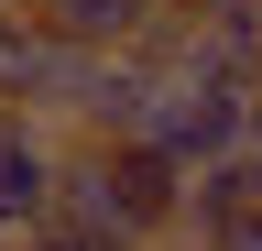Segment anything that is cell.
<instances>
[{"instance_id":"6","label":"cell","mask_w":262,"mask_h":251,"mask_svg":"<svg viewBox=\"0 0 262 251\" xmlns=\"http://www.w3.org/2000/svg\"><path fill=\"white\" fill-rule=\"evenodd\" d=\"M196 251H262V208L241 218V230H219V240H196Z\"/></svg>"},{"instance_id":"10","label":"cell","mask_w":262,"mask_h":251,"mask_svg":"<svg viewBox=\"0 0 262 251\" xmlns=\"http://www.w3.org/2000/svg\"><path fill=\"white\" fill-rule=\"evenodd\" d=\"M0 251H11V240H0Z\"/></svg>"},{"instance_id":"4","label":"cell","mask_w":262,"mask_h":251,"mask_svg":"<svg viewBox=\"0 0 262 251\" xmlns=\"http://www.w3.org/2000/svg\"><path fill=\"white\" fill-rule=\"evenodd\" d=\"M251 208H262V153H229V164L186 175V240H219V230H241Z\"/></svg>"},{"instance_id":"7","label":"cell","mask_w":262,"mask_h":251,"mask_svg":"<svg viewBox=\"0 0 262 251\" xmlns=\"http://www.w3.org/2000/svg\"><path fill=\"white\" fill-rule=\"evenodd\" d=\"M11 251H98V240H77V230H33V240H11Z\"/></svg>"},{"instance_id":"1","label":"cell","mask_w":262,"mask_h":251,"mask_svg":"<svg viewBox=\"0 0 262 251\" xmlns=\"http://www.w3.org/2000/svg\"><path fill=\"white\" fill-rule=\"evenodd\" d=\"M142 142H153L175 175L229 164V153H251V87H219V77H164V99H153V120H142Z\"/></svg>"},{"instance_id":"9","label":"cell","mask_w":262,"mask_h":251,"mask_svg":"<svg viewBox=\"0 0 262 251\" xmlns=\"http://www.w3.org/2000/svg\"><path fill=\"white\" fill-rule=\"evenodd\" d=\"M164 11H175V0H164Z\"/></svg>"},{"instance_id":"8","label":"cell","mask_w":262,"mask_h":251,"mask_svg":"<svg viewBox=\"0 0 262 251\" xmlns=\"http://www.w3.org/2000/svg\"><path fill=\"white\" fill-rule=\"evenodd\" d=\"M251 153H262V77H251Z\"/></svg>"},{"instance_id":"3","label":"cell","mask_w":262,"mask_h":251,"mask_svg":"<svg viewBox=\"0 0 262 251\" xmlns=\"http://www.w3.org/2000/svg\"><path fill=\"white\" fill-rule=\"evenodd\" d=\"M33 11V33H55V44H77V55H131L153 33V11L164 0H22Z\"/></svg>"},{"instance_id":"2","label":"cell","mask_w":262,"mask_h":251,"mask_svg":"<svg viewBox=\"0 0 262 251\" xmlns=\"http://www.w3.org/2000/svg\"><path fill=\"white\" fill-rule=\"evenodd\" d=\"M55 186H66V142L44 131V120L0 109V240L55 230Z\"/></svg>"},{"instance_id":"5","label":"cell","mask_w":262,"mask_h":251,"mask_svg":"<svg viewBox=\"0 0 262 251\" xmlns=\"http://www.w3.org/2000/svg\"><path fill=\"white\" fill-rule=\"evenodd\" d=\"M22 33H33V11H22V0H0V66L22 55Z\"/></svg>"}]
</instances>
